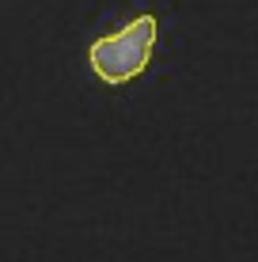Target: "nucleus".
<instances>
[{
    "label": "nucleus",
    "instance_id": "f257e3e1",
    "mask_svg": "<svg viewBox=\"0 0 258 262\" xmlns=\"http://www.w3.org/2000/svg\"><path fill=\"white\" fill-rule=\"evenodd\" d=\"M152 50H156V15H140L126 31L99 38L87 57H91V69L103 84H126L148 69Z\"/></svg>",
    "mask_w": 258,
    "mask_h": 262
}]
</instances>
